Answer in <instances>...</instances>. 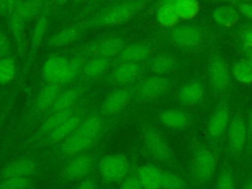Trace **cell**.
Wrapping results in <instances>:
<instances>
[{"mask_svg":"<svg viewBox=\"0 0 252 189\" xmlns=\"http://www.w3.org/2000/svg\"><path fill=\"white\" fill-rule=\"evenodd\" d=\"M104 118L99 114H92L81 121L79 127L61 143V152L66 156L84 154L96 142L104 127Z\"/></svg>","mask_w":252,"mask_h":189,"instance_id":"cell-1","label":"cell"},{"mask_svg":"<svg viewBox=\"0 0 252 189\" xmlns=\"http://www.w3.org/2000/svg\"><path fill=\"white\" fill-rule=\"evenodd\" d=\"M83 54L67 57L60 54L49 56L42 64L41 76L45 83L65 86L73 82L83 70L85 64Z\"/></svg>","mask_w":252,"mask_h":189,"instance_id":"cell-2","label":"cell"},{"mask_svg":"<svg viewBox=\"0 0 252 189\" xmlns=\"http://www.w3.org/2000/svg\"><path fill=\"white\" fill-rule=\"evenodd\" d=\"M141 6L140 1H124L118 3L100 12L85 25L94 28L117 27L132 19L140 10Z\"/></svg>","mask_w":252,"mask_h":189,"instance_id":"cell-3","label":"cell"},{"mask_svg":"<svg viewBox=\"0 0 252 189\" xmlns=\"http://www.w3.org/2000/svg\"><path fill=\"white\" fill-rule=\"evenodd\" d=\"M97 169L103 181L108 183L121 182L129 175L131 163L123 154H108L99 159Z\"/></svg>","mask_w":252,"mask_h":189,"instance_id":"cell-4","label":"cell"},{"mask_svg":"<svg viewBox=\"0 0 252 189\" xmlns=\"http://www.w3.org/2000/svg\"><path fill=\"white\" fill-rule=\"evenodd\" d=\"M216 154L206 147H199L194 151L191 160V174L198 183L209 182L217 168Z\"/></svg>","mask_w":252,"mask_h":189,"instance_id":"cell-5","label":"cell"},{"mask_svg":"<svg viewBox=\"0 0 252 189\" xmlns=\"http://www.w3.org/2000/svg\"><path fill=\"white\" fill-rule=\"evenodd\" d=\"M143 144L147 153L157 161L165 162L171 157L170 148L163 135L154 126H146L142 132Z\"/></svg>","mask_w":252,"mask_h":189,"instance_id":"cell-6","label":"cell"},{"mask_svg":"<svg viewBox=\"0 0 252 189\" xmlns=\"http://www.w3.org/2000/svg\"><path fill=\"white\" fill-rule=\"evenodd\" d=\"M231 79V71L228 64L220 56H212L208 64V80L211 87L221 93L227 89Z\"/></svg>","mask_w":252,"mask_h":189,"instance_id":"cell-7","label":"cell"},{"mask_svg":"<svg viewBox=\"0 0 252 189\" xmlns=\"http://www.w3.org/2000/svg\"><path fill=\"white\" fill-rule=\"evenodd\" d=\"M170 89V82L164 76L153 75L144 79L136 88V95L142 100H152L164 95Z\"/></svg>","mask_w":252,"mask_h":189,"instance_id":"cell-8","label":"cell"},{"mask_svg":"<svg viewBox=\"0 0 252 189\" xmlns=\"http://www.w3.org/2000/svg\"><path fill=\"white\" fill-rule=\"evenodd\" d=\"M143 72L140 63L119 62L111 71L109 80L118 87H128L138 81Z\"/></svg>","mask_w":252,"mask_h":189,"instance_id":"cell-9","label":"cell"},{"mask_svg":"<svg viewBox=\"0 0 252 189\" xmlns=\"http://www.w3.org/2000/svg\"><path fill=\"white\" fill-rule=\"evenodd\" d=\"M131 92L127 87L113 89L103 99L100 110L103 115L111 116L121 112L130 103Z\"/></svg>","mask_w":252,"mask_h":189,"instance_id":"cell-10","label":"cell"},{"mask_svg":"<svg viewBox=\"0 0 252 189\" xmlns=\"http://www.w3.org/2000/svg\"><path fill=\"white\" fill-rule=\"evenodd\" d=\"M125 44L123 39L117 35L106 36L86 48L88 54H94V56H102L109 59L118 57Z\"/></svg>","mask_w":252,"mask_h":189,"instance_id":"cell-11","label":"cell"},{"mask_svg":"<svg viewBox=\"0 0 252 189\" xmlns=\"http://www.w3.org/2000/svg\"><path fill=\"white\" fill-rule=\"evenodd\" d=\"M94 160L92 156L88 154H80L72 158L65 165L63 173L66 179L70 181H78L84 179L92 170Z\"/></svg>","mask_w":252,"mask_h":189,"instance_id":"cell-12","label":"cell"},{"mask_svg":"<svg viewBox=\"0 0 252 189\" xmlns=\"http://www.w3.org/2000/svg\"><path fill=\"white\" fill-rule=\"evenodd\" d=\"M247 138L248 129L245 120L240 116L233 117L227 129V141L230 150L234 153L241 152L245 147Z\"/></svg>","mask_w":252,"mask_h":189,"instance_id":"cell-13","label":"cell"},{"mask_svg":"<svg viewBox=\"0 0 252 189\" xmlns=\"http://www.w3.org/2000/svg\"><path fill=\"white\" fill-rule=\"evenodd\" d=\"M173 43L184 48H193L200 44L202 40L201 31L192 25H185L175 28L171 32Z\"/></svg>","mask_w":252,"mask_h":189,"instance_id":"cell-14","label":"cell"},{"mask_svg":"<svg viewBox=\"0 0 252 189\" xmlns=\"http://www.w3.org/2000/svg\"><path fill=\"white\" fill-rule=\"evenodd\" d=\"M62 91V86L45 83V85L39 89L35 96L33 103L34 111L36 113H44L46 111H50Z\"/></svg>","mask_w":252,"mask_h":189,"instance_id":"cell-15","label":"cell"},{"mask_svg":"<svg viewBox=\"0 0 252 189\" xmlns=\"http://www.w3.org/2000/svg\"><path fill=\"white\" fill-rule=\"evenodd\" d=\"M229 111L224 106L218 107L210 116L207 124V132L211 139L218 140L227 132L229 126Z\"/></svg>","mask_w":252,"mask_h":189,"instance_id":"cell-16","label":"cell"},{"mask_svg":"<svg viewBox=\"0 0 252 189\" xmlns=\"http://www.w3.org/2000/svg\"><path fill=\"white\" fill-rule=\"evenodd\" d=\"M36 163L30 158H18L9 162L2 170V178L27 177L31 178L35 173Z\"/></svg>","mask_w":252,"mask_h":189,"instance_id":"cell-17","label":"cell"},{"mask_svg":"<svg viewBox=\"0 0 252 189\" xmlns=\"http://www.w3.org/2000/svg\"><path fill=\"white\" fill-rule=\"evenodd\" d=\"M163 171L153 163H146L139 167L137 176L143 189H161Z\"/></svg>","mask_w":252,"mask_h":189,"instance_id":"cell-18","label":"cell"},{"mask_svg":"<svg viewBox=\"0 0 252 189\" xmlns=\"http://www.w3.org/2000/svg\"><path fill=\"white\" fill-rule=\"evenodd\" d=\"M152 54L151 47L143 42H133L128 45H125L120 54L117 57L119 62H133L141 63Z\"/></svg>","mask_w":252,"mask_h":189,"instance_id":"cell-19","label":"cell"},{"mask_svg":"<svg viewBox=\"0 0 252 189\" xmlns=\"http://www.w3.org/2000/svg\"><path fill=\"white\" fill-rule=\"evenodd\" d=\"M159 122L166 128L172 130H183L188 127L190 116L187 112L181 109H166L159 113Z\"/></svg>","mask_w":252,"mask_h":189,"instance_id":"cell-20","label":"cell"},{"mask_svg":"<svg viewBox=\"0 0 252 189\" xmlns=\"http://www.w3.org/2000/svg\"><path fill=\"white\" fill-rule=\"evenodd\" d=\"M204 97V87L198 81L184 84L178 92V99L185 106H194L201 102Z\"/></svg>","mask_w":252,"mask_h":189,"instance_id":"cell-21","label":"cell"},{"mask_svg":"<svg viewBox=\"0 0 252 189\" xmlns=\"http://www.w3.org/2000/svg\"><path fill=\"white\" fill-rule=\"evenodd\" d=\"M176 58L168 53H162L152 57L148 62L149 70L157 76H165L170 74L176 68Z\"/></svg>","mask_w":252,"mask_h":189,"instance_id":"cell-22","label":"cell"},{"mask_svg":"<svg viewBox=\"0 0 252 189\" xmlns=\"http://www.w3.org/2000/svg\"><path fill=\"white\" fill-rule=\"evenodd\" d=\"M81 32L82 28L80 26H70L53 33L50 36L48 43L55 48L69 46L80 37Z\"/></svg>","mask_w":252,"mask_h":189,"instance_id":"cell-23","label":"cell"},{"mask_svg":"<svg viewBox=\"0 0 252 189\" xmlns=\"http://www.w3.org/2000/svg\"><path fill=\"white\" fill-rule=\"evenodd\" d=\"M112 59L102 56H93L83 66L82 73L89 79H96L109 70Z\"/></svg>","mask_w":252,"mask_h":189,"instance_id":"cell-24","label":"cell"},{"mask_svg":"<svg viewBox=\"0 0 252 189\" xmlns=\"http://www.w3.org/2000/svg\"><path fill=\"white\" fill-rule=\"evenodd\" d=\"M40 7L41 0H22L11 15L26 24L38 15Z\"/></svg>","mask_w":252,"mask_h":189,"instance_id":"cell-25","label":"cell"},{"mask_svg":"<svg viewBox=\"0 0 252 189\" xmlns=\"http://www.w3.org/2000/svg\"><path fill=\"white\" fill-rule=\"evenodd\" d=\"M81 118L77 114L71 115L68 119H66L63 123H61L59 126H57L55 129H53L49 134L48 137L50 140L54 142L63 141L68 136H70L73 132L76 131V129L79 127L81 123Z\"/></svg>","mask_w":252,"mask_h":189,"instance_id":"cell-26","label":"cell"},{"mask_svg":"<svg viewBox=\"0 0 252 189\" xmlns=\"http://www.w3.org/2000/svg\"><path fill=\"white\" fill-rule=\"evenodd\" d=\"M73 114L74 111L72 108L49 112V115L44 119V121L40 125L38 133L40 135H48L53 129H55L57 126H59Z\"/></svg>","mask_w":252,"mask_h":189,"instance_id":"cell-27","label":"cell"},{"mask_svg":"<svg viewBox=\"0 0 252 189\" xmlns=\"http://www.w3.org/2000/svg\"><path fill=\"white\" fill-rule=\"evenodd\" d=\"M82 93H83V91L79 87L68 88V89L62 91L49 112L72 108V105L78 100V98L80 97Z\"/></svg>","mask_w":252,"mask_h":189,"instance_id":"cell-28","label":"cell"},{"mask_svg":"<svg viewBox=\"0 0 252 189\" xmlns=\"http://www.w3.org/2000/svg\"><path fill=\"white\" fill-rule=\"evenodd\" d=\"M238 12L232 6L221 5L215 9L213 18L215 22L220 27H232L238 21Z\"/></svg>","mask_w":252,"mask_h":189,"instance_id":"cell-29","label":"cell"},{"mask_svg":"<svg viewBox=\"0 0 252 189\" xmlns=\"http://www.w3.org/2000/svg\"><path fill=\"white\" fill-rule=\"evenodd\" d=\"M8 27L13 34V38L19 52H24L28 46L27 35L25 32V24L13 15H10L8 17Z\"/></svg>","mask_w":252,"mask_h":189,"instance_id":"cell-30","label":"cell"},{"mask_svg":"<svg viewBox=\"0 0 252 189\" xmlns=\"http://www.w3.org/2000/svg\"><path fill=\"white\" fill-rule=\"evenodd\" d=\"M157 19L162 27L172 28L178 23L180 18L173 4L166 1H161L157 11Z\"/></svg>","mask_w":252,"mask_h":189,"instance_id":"cell-31","label":"cell"},{"mask_svg":"<svg viewBox=\"0 0 252 189\" xmlns=\"http://www.w3.org/2000/svg\"><path fill=\"white\" fill-rule=\"evenodd\" d=\"M232 78L241 84H252V63L248 59H238L230 68Z\"/></svg>","mask_w":252,"mask_h":189,"instance_id":"cell-32","label":"cell"},{"mask_svg":"<svg viewBox=\"0 0 252 189\" xmlns=\"http://www.w3.org/2000/svg\"><path fill=\"white\" fill-rule=\"evenodd\" d=\"M173 4L180 19L190 20L199 12L198 0H162Z\"/></svg>","mask_w":252,"mask_h":189,"instance_id":"cell-33","label":"cell"},{"mask_svg":"<svg viewBox=\"0 0 252 189\" xmlns=\"http://www.w3.org/2000/svg\"><path fill=\"white\" fill-rule=\"evenodd\" d=\"M48 28H49V20L47 16L42 15L39 18H37L35 24L33 25L32 34H31V46L33 50L37 49L41 45L45 37V34L48 31Z\"/></svg>","mask_w":252,"mask_h":189,"instance_id":"cell-34","label":"cell"},{"mask_svg":"<svg viewBox=\"0 0 252 189\" xmlns=\"http://www.w3.org/2000/svg\"><path fill=\"white\" fill-rule=\"evenodd\" d=\"M17 75V62L14 57L7 56L0 59V86L10 84Z\"/></svg>","mask_w":252,"mask_h":189,"instance_id":"cell-35","label":"cell"},{"mask_svg":"<svg viewBox=\"0 0 252 189\" xmlns=\"http://www.w3.org/2000/svg\"><path fill=\"white\" fill-rule=\"evenodd\" d=\"M31 178L5 177L0 181V189H29Z\"/></svg>","mask_w":252,"mask_h":189,"instance_id":"cell-36","label":"cell"},{"mask_svg":"<svg viewBox=\"0 0 252 189\" xmlns=\"http://www.w3.org/2000/svg\"><path fill=\"white\" fill-rule=\"evenodd\" d=\"M184 180L170 171H163L161 189H184Z\"/></svg>","mask_w":252,"mask_h":189,"instance_id":"cell-37","label":"cell"},{"mask_svg":"<svg viewBox=\"0 0 252 189\" xmlns=\"http://www.w3.org/2000/svg\"><path fill=\"white\" fill-rule=\"evenodd\" d=\"M216 189H236L233 175L229 168L223 167L218 175Z\"/></svg>","mask_w":252,"mask_h":189,"instance_id":"cell-38","label":"cell"},{"mask_svg":"<svg viewBox=\"0 0 252 189\" xmlns=\"http://www.w3.org/2000/svg\"><path fill=\"white\" fill-rule=\"evenodd\" d=\"M119 189H143L137 174H129L119 185Z\"/></svg>","mask_w":252,"mask_h":189,"instance_id":"cell-39","label":"cell"},{"mask_svg":"<svg viewBox=\"0 0 252 189\" xmlns=\"http://www.w3.org/2000/svg\"><path fill=\"white\" fill-rule=\"evenodd\" d=\"M12 50V41L10 37L0 30V59L10 56Z\"/></svg>","mask_w":252,"mask_h":189,"instance_id":"cell-40","label":"cell"},{"mask_svg":"<svg viewBox=\"0 0 252 189\" xmlns=\"http://www.w3.org/2000/svg\"><path fill=\"white\" fill-rule=\"evenodd\" d=\"M14 11V7L9 0H0V15L10 16Z\"/></svg>","mask_w":252,"mask_h":189,"instance_id":"cell-41","label":"cell"},{"mask_svg":"<svg viewBox=\"0 0 252 189\" xmlns=\"http://www.w3.org/2000/svg\"><path fill=\"white\" fill-rule=\"evenodd\" d=\"M76 189H96L95 181L92 177H85L80 180V183L77 185Z\"/></svg>","mask_w":252,"mask_h":189,"instance_id":"cell-42","label":"cell"},{"mask_svg":"<svg viewBox=\"0 0 252 189\" xmlns=\"http://www.w3.org/2000/svg\"><path fill=\"white\" fill-rule=\"evenodd\" d=\"M238 12L245 18L252 21V3H241L238 6Z\"/></svg>","mask_w":252,"mask_h":189,"instance_id":"cell-43","label":"cell"},{"mask_svg":"<svg viewBox=\"0 0 252 189\" xmlns=\"http://www.w3.org/2000/svg\"><path fill=\"white\" fill-rule=\"evenodd\" d=\"M242 39H243L244 44L248 47V49H252V29L247 30L243 33Z\"/></svg>","mask_w":252,"mask_h":189,"instance_id":"cell-44","label":"cell"},{"mask_svg":"<svg viewBox=\"0 0 252 189\" xmlns=\"http://www.w3.org/2000/svg\"><path fill=\"white\" fill-rule=\"evenodd\" d=\"M247 129H248V137L250 139V141L252 142V110L250 111L248 118H247Z\"/></svg>","mask_w":252,"mask_h":189,"instance_id":"cell-45","label":"cell"},{"mask_svg":"<svg viewBox=\"0 0 252 189\" xmlns=\"http://www.w3.org/2000/svg\"><path fill=\"white\" fill-rule=\"evenodd\" d=\"M10 1V3L12 4V6L14 7V10H15V8L17 7V5L22 1V0H9Z\"/></svg>","mask_w":252,"mask_h":189,"instance_id":"cell-46","label":"cell"},{"mask_svg":"<svg viewBox=\"0 0 252 189\" xmlns=\"http://www.w3.org/2000/svg\"><path fill=\"white\" fill-rule=\"evenodd\" d=\"M66 2H68V0H54V3L57 5H64Z\"/></svg>","mask_w":252,"mask_h":189,"instance_id":"cell-47","label":"cell"},{"mask_svg":"<svg viewBox=\"0 0 252 189\" xmlns=\"http://www.w3.org/2000/svg\"><path fill=\"white\" fill-rule=\"evenodd\" d=\"M247 55H248V60L252 63V49H248Z\"/></svg>","mask_w":252,"mask_h":189,"instance_id":"cell-48","label":"cell"},{"mask_svg":"<svg viewBox=\"0 0 252 189\" xmlns=\"http://www.w3.org/2000/svg\"><path fill=\"white\" fill-rule=\"evenodd\" d=\"M243 189H252V180H250L245 186Z\"/></svg>","mask_w":252,"mask_h":189,"instance_id":"cell-49","label":"cell"},{"mask_svg":"<svg viewBox=\"0 0 252 189\" xmlns=\"http://www.w3.org/2000/svg\"><path fill=\"white\" fill-rule=\"evenodd\" d=\"M218 1H224V2H228V3H233L236 0H218Z\"/></svg>","mask_w":252,"mask_h":189,"instance_id":"cell-50","label":"cell"},{"mask_svg":"<svg viewBox=\"0 0 252 189\" xmlns=\"http://www.w3.org/2000/svg\"><path fill=\"white\" fill-rule=\"evenodd\" d=\"M49 2H51V3H54V0H48Z\"/></svg>","mask_w":252,"mask_h":189,"instance_id":"cell-51","label":"cell"},{"mask_svg":"<svg viewBox=\"0 0 252 189\" xmlns=\"http://www.w3.org/2000/svg\"><path fill=\"white\" fill-rule=\"evenodd\" d=\"M76 2H81V1H83V0H75Z\"/></svg>","mask_w":252,"mask_h":189,"instance_id":"cell-52","label":"cell"}]
</instances>
